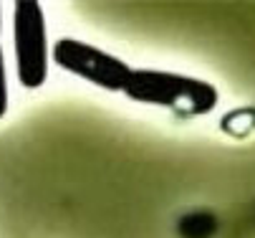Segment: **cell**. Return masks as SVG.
Listing matches in <instances>:
<instances>
[{
  "instance_id": "obj_1",
  "label": "cell",
  "mask_w": 255,
  "mask_h": 238,
  "mask_svg": "<svg viewBox=\"0 0 255 238\" xmlns=\"http://www.w3.org/2000/svg\"><path fill=\"white\" fill-rule=\"evenodd\" d=\"M124 94L136 104L162 107L177 117H205L220 104L215 84L162 69H134Z\"/></svg>"
},
{
  "instance_id": "obj_2",
  "label": "cell",
  "mask_w": 255,
  "mask_h": 238,
  "mask_svg": "<svg viewBox=\"0 0 255 238\" xmlns=\"http://www.w3.org/2000/svg\"><path fill=\"white\" fill-rule=\"evenodd\" d=\"M13 48L15 76L23 89H41L51 69V46L43 8L35 0L13 3Z\"/></svg>"
},
{
  "instance_id": "obj_3",
  "label": "cell",
  "mask_w": 255,
  "mask_h": 238,
  "mask_svg": "<svg viewBox=\"0 0 255 238\" xmlns=\"http://www.w3.org/2000/svg\"><path fill=\"white\" fill-rule=\"evenodd\" d=\"M51 58L66 74H74L104 91H124L134 74L119 56L79 38H58L51 48Z\"/></svg>"
},
{
  "instance_id": "obj_4",
  "label": "cell",
  "mask_w": 255,
  "mask_h": 238,
  "mask_svg": "<svg viewBox=\"0 0 255 238\" xmlns=\"http://www.w3.org/2000/svg\"><path fill=\"white\" fill-rule=\"evenodd\" d=\"M10 91H8V69H5V53L0 48V119L8 114Z\"/></svg>"
},
{
  "instance_id": "obj_5",
  "label": "cell",
  "mask_w": 255,
  "mask_h": 238,
  "mask_svg": "<svg viewBox=\"0 0 255 238\" xmlns=\"http://www.w3.org/2000/svg\"><path fill=\"white\" fill-rule=\"evenodd\" d=\"M0 25H3V15H0Z\"/></svg>"
}]
</instances>
